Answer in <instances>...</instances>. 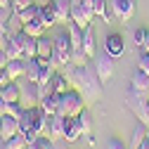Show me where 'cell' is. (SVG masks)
<instances>
[{
	"label": "cell",
	"mask_w": 149,
	"mask_h": 149,
	"mask_svg": "<svg viewBox=\"0 0 149 149\" xmlns=\"http://www.w3.org/2000/svg\"><path fill=\"white\" fill-rule=\"evenodd\" d=\"M66 71H62L64 76L69 78L71 88L78 90L85 102H97L102 97V81L97 76L95 66H76V64H66Z\"/></svg>",
	"instance_id": "cell-1"
},
{
	"label": "cell",
	"mask_w": 149,
	"mask_h": 149,
	"mask_svg": "<svg viewBox=\"0 0 149 149\" xmlns=\"http://www.w3.org/2000/svg\"><path fill=\"white\" fill-rule=\"evenodd\" d=\"M85 109V100L78 90H69L64 92V95H59V109H57V114L59 116H78L81 111Z\"/></svg>",
	"instance_id": "cell-2"
},
{
	"label": "cell",
	"mask_w": 149,
	"mask_h": 149,
	"mask_svg": "<svg viewBox=\"0 0 149 149\" xmlns=\"http://www.w3.org/2000/svg\"><path fill=\"white\" fill-rule=\"evenodd\" d=\"M54 54H52V62L57 66H66L71 62V52H73V45L69 40V31H62L54 36Z\"/></svg>",
	"instance_id": "cell-3"
},
{
	"label": "cell",
	"mask_w": 149,
	"mask_h": 149,
	"mask_svg": "<svg viewBox=\"0 0 149 149\" xmlns=\"http://www.w3.org/2000/svg\"><path fill=\"white\" fill-rule=\"evenodd\" d=\"M17 83H19V92H22V102H19V104H22L24 109L40 104L43 92H40V85H38V83H33V81H29V78H19Z\"/></svg>",
	"instance_id": "cell-4"
},
{
	"label": "cell",
	"mask_w": 149,
	"mask_h": 149,
	"mask_svg": "<svg viewBox=\"0 0 149 149\" xmlns=\"http://www.w3.org/2000/svg\"><path fill=\"white\" fill-rule=\"evenodd\" d=\"M125 104H128V109L140 118V123L147 121V116H149V102H147V95H144V92L128 90V95H125Z\"/></svg>",
	"instance_id": "cell-5"
},
{
	"label": "cell",
	"mask_w": 149,
	"mask_h": 149,
	"mask_svg": "<svg viewBox=\"0 0 149 149\" xmlns=\"http://www.w3.org/2000/svg\"><path fill=\"white\" fill-rule=\"evenodd\" d=\"M92 62H95L92 66H95V71H97V76H100L102 83L114 76V57H111V54H107L104 50H102V54H97Z\"/></svg>",
	"instance_id": "cell-6"
},
{
	"label": "cell",
	"mask_w": 149,
	"mask_h": 149,
	"mask_svg": "<svg viewBox=\"0 0 149 149\" xmlns=\"http://www.w3.org/2000/svg\"><path fill=\"white\" fill-rule=\"evenodd\" d=\"M104 52L111 54L114 59H118L121 54L125 52V40H123V36H121V33H109L107 40H104Z\"/></svg>",
	"instance_id": "cell-7"
},
{
	"label": "cell",
	"mask_w": 149,
	"mask_h": 149,
	"mask_svg": "<svg viewBox=\"0 0 149 149\" xmlns=\"http://www.w3.org/2000/svg\"><path fill=\"white\" fill-rule=\"evenodd\" d=\"M111 12H114L116 19L128 22L135 14V0H111Z\"/></svg>",
	"instance_id": "cell-8"
},
{
	"label": "cell",
	"mask_w": 149,
	"mask_h": 149,
	"mask_svg": "<svg viewBox=\"0 0 149 149\" xmlns=\"http://www.w3.org/2000/svg\"><path fill=\"white\" fill-rule=\"evenodd\" d=\"M83 137L81 133V125H78V118L76 116H64V142L73 144Z\"/></svg>",
	"instance_id": "cell-9"
},
{
	"label": "cell",
	"mask_w": 149,
	"mask_h": 149,
	"mask_svg": "<svg viewBox=\"0 0 149 149\" xmlns=\"http://www.w3.org/2000/svg\"><path fill=\"white\" fill-rule=\"evenodd\" d=\"M50 140H64V116L59 114H52L47 118V133H45Z\"/></svg>",
	"instance_id": "cell-10"
},
{
	"label": "cell",
	"mask_w": 149,
	"mask_h": 149,
	"mask_svg": "<svg viewBox=\"0 0 149 149\" xmlns=\"http://www.w3.org/2000/svg\"><path fill=\"white\" fill-rule=\"evenodd\" d=\"M83 52L88 54L90 59L97 57V38H95V29H92V24L83 29Z\"/></svg>",
	"instance_id": "cell-11"
},
{
	"label": "cell",
	"mask_w": 149,
	"mask_h": 149,
	"mask_svg": "<svg viewBox=\"0 0 149 149\" xmlns=\"http://www.w3.org/2000/svg\"><path fill=\"white\" fill-rule=\"evenodd\" d=\"M19 133V118H14V116H7L3 114V121H0V137H12Z\"/></svg>",
	"instance_id": "cell-12"
},
{
	"label": "cell",
	"mask_w": 149,
	"mask_h": 149,
	"mask_svg": "<svg viewBox=\"0 0 149 149\" xmlns=\"http://www.w3.org/2000/svg\"><path fill=\"white\" fill-rule=\"evenodd\" d=\"M54 14H57L59 24H69L71 22V0H52Z\"/></svg>",
	"instance_id": "cell-13"
},
{
	"label": "cell",
	"mask_w": 149,
	"mask_h": 149,
	"mask_svg": "<svg viewBox=\"0 0 149 149\" xmlns=\"http://www.w3.org/2000/svg\"><path fill=\"white\" fill-rule=\"evenodd\" d=\"M0 97H3V102H22L19 83H17V81H10L5 88H0Z\"/></svg>",
	"instance_id": "cell-14"
},
{
	"label": "cell",
	"mask_w": 149,
	"mask_h": 149,
	"mask_svg": "<svg viewBox=\"0 0 149 149\" xmlns=\"http://www.w3.org/2000/svg\"><path fill=\"white\" fill-rule=\"evenodd\" d=\"M50 88H52L54 95H64V92L71 90V83H69V78L64 76L62 71H57V73L52 76V81H50Z\"/></svg>",
	"instance_id": "cell-15"
},
{
	"label": "cell",
	"mask_w": 149,
	"mask_h": 149,
	"mask_svg": "<svg viewBox=\"0 0 149 149\" xmlns=\"http://www.w3.org/2000/svg\"><path fill=\"white\" fill-rule=\"evenodd\" d=\"M5 69H7L12 81H19V78H24V73H26V59H10Z\"/></svg>",
	"instance_id": "cell-16"
},
{
	"label": "cell",
	"mask_w": 149,
	"mask_h": 149,
	"mask_svg": "<svg viewBox=\"0 0 149 149\" xmlns=\"http://www.w3.org/2000/svg\"><path fill=\"white\" fill-rule=\"evenodd\" d=\"M130 90L149 95V76H147V73H142V71H135V76L130 78Z\"/></svg>",
	"instance_id": "cell-17"
},
{
	"label": "cell",
	"mask_w": 149,
	"mask_h": 149,
	"mask_svg": "<svg viewBox=\"0 0 149 149\" xmlns=\"http://www.w3.org/2000/svg\"><path fill=\"white\" fill-rule=\"evenodd\" d=\"M54 54V40H50L47 36H40L38 38V54L36 57L38 59H52Z\"/></svg>",
	"instance_id": "cell-18"
},
{
	"label": "cell",
	"mask_w": 149,
	"mask_h": 149,
	"mask_svg": "<svg viewBox=\"0 0 149 149\" xmlns=\"http://www.w3.org/2000/svg\"><path fill=\"white\" fill-rule=\"evenodd\" d=\"M5 52H7L10 59H24V50H22V43L17 40V36H10V38H7Z\"/></svg>",
	"instance_id": "cell-19"
},
{
	"label": "cell",
	"mask_w": 149,
	"mask_h": 149,
	"mask_svg": "<svg viewBox=\"0 0 149 149\" xmlns=\"http://www.w3.org/2000/svg\"><path fill=\"white\" fill-rule=\"evenodd\" d=\"M40 59L38 57H31V59H26V73H24V78H29V81H33V83H38V78H40Z\"/></svg>",
	"instance_id": "cell-20"
},
{
	"label": "cell",
	"mask_w": 149,
	"mask_h": 149,
	"mask_svg": "<svg viewBox=\"0 0 149 149\" xmlns=\"http://www.w3.org/2000/svg\"><path fill=\"white\" fill-rule=\"evenodd\" d=\"M147 133H149L147 125H144V123H137L135 130H133V137H130V142H128V149H140V144L144 142Z\"/></svg>",
	"instance_id": "cell-21"
},
{
	"label": "cell",
	"mask_w": 149,
	"mask_h": 149,
	"mask_svg": "<svg viewBox=\"0 0 149 149\" xmlns=\"http://www.w3.org/2000/svg\"><path fill=\"white\" fill-rule=\"evenodd\" d=\"M69 40H71L73 50H83V29L73 22H69Z\"/></svg>",
	"instance_id": "cell-22"
},
{
	"label": "cell",
	"mask_w": 149,
	"mask_h": 149,
	"mask_svg": "<svg viewBox=\"0 0 149 149\" xmlns=\"http://www.w3.org/2000/svg\"><path fill=\"white\" fill-rule=\"evenodd\" d=\"M24 33H29V36H33V38H40V36H45V24L40 22V17L38 19H31L29 24H24V29H22Z\"/></svg>",
	"instance_id": "cell-23"
},
{
	"label": "cell",
	"mask_w": 149,
	"mask_h": 149,
	"mask_svg": "<svg viewBox=\"0 0 149 149\" xmlns=\"http://www.w3.org/2000/svg\"><path fill=\"white\" fill-rule=\"evenodd\" d=\"M40 107H43V111L45 114H57V109H59V95H54V92H50V95H45L43 100H40Z\"/></svg>",
	"instance_id": "cell-24"
},
{
	"label": "cell",
	"mask_w": 149,
	"mask_h": 149,
	"mask_svg": "<svg viewBox=\"0 0 149 149\" xmlns=\"http://www.w3.org/2000/svg\"><path fill=\"white\" fill-rule=\"evenodd\" d=\"M76 118H78V125H81V133H83V137H85V135H90V133H92V114H90L88 109H83Z\"/></svg>",
	"instance_id": "cell-25"
},
{
	"label": "cell",
	"mask_w": 149,
	"mask_h": 149,
	"mask_svg": "<svg viewBox=\"0 0 149 149\" xmlns=\"http://www.w3.org/2000/svg\"><path fill=\"white\" fill-rule=\"evenodd\" d=\"M40 22L45 24V29H50V26L57 24V14H54L52 3H50V5H45V7H40Z\"/></svg>",
	"instance_id": "cell-26"
},
{
	"label": "cell",
	"mask_w": 149,
	"mask_h": 149,
	"mask_svg": "<svg viewBox=\"0 0 149 149\" xmlns=\"http://www.w3.org/2000/svg\"><path fill=\"white\" fill-rule=\"evenodd\" d=\"M22 29H24V22L19 19V14H17V12H12V17L7 19V38H10V36L22 33Z\"/></svg>",
	"instance_id": "cell-27"
},
{
	"label": "cell",
	"mask_w": 149,
	"mask_h": 149,
	"mask_svg": "<svg viewBox=\"0 0 149 149\" xmlns=\"http://www.w3.org/2000/svg\"><path fill=\"white\" fill-rule=\"evenodd\" d=\"M5 147L7 149H29V142H26V137L22 133H17V135H12V137L5 140Z\"/></svg>",
	"instance_id": "cell-28"
},
{
	"label": "cell",
	"mask_w": 149,
	"mask_h": 149,
	"mask_svg": "<svg viewBox=\"0 0 149 149\" xmlns=\"http://www.w3.org/2000/svg\"><path fill=\"white\" fill-rule=\"evenodd\" d=\"M17 14H19V19H22L24 24H29L31 19H38V17H40V7H38V5H31V7H26L24 12H17Z\"/></svg>",
	"instance_id": "cell-29"
},
{
	"label": "cell",
	"mask_w": 149,
	"mask_h": 149,
	"mask_svg": "<svg viewBox=\"0 0 149 149\" xmlns=\"http://www.w3.org/2000/svg\"><path fill=\"white\" fill-rule=\"evenodd\" d=\"M92 12H95V17H100V19L109 22V12H107V0H92Z\"/></svg>",
	"instance_id": "cell-30"
},
{
	"label": "cell",
	"mask_w": 149,
	"mask_h": 149,
	"mask_svg": "<svg viewBox=\"0 0 149 149\" xmlns=\"http://www.w3.org/2000/svg\"><path fill=\"white\" fill-rule=\"evenodd\" d=\"M88 62H92L88 54L83 50H73L71 52V64H76V66H88Z\"/></svg>",
	"instance_id": "cell-31"
},
{
	"label": "cell",
	"mask_w": 149,
	"mask_h": 149,
	"mask_svg": "<svg viewBox=\"0 0 149 149\" xmlns=\"http://www.w3.org/2000/svg\"><path fill=\"white\" fill-rule=\"evenodd\" d=\"M29 149H52V140H50L47 135H38L36 142L29 144Z\"/></svg>",
	"instance_id": "cell-32"
},
{
	"label": "cell",
	"mask_w": 149,
	"mask_h": 149,
	"mask_svg": "<svg viewBox=\"0 0 149 149\" xmlns=\"http://www.w3.org/2000/svg\"><path fill=\"white\" fill-rule=\"evenodd\" d=\"M137 71H142V73H147V76H149V52H144V50H140V57H137Z\"/></svg>",
	"instance_id": "cell-33"
},
{
	"label": "cell",
	"mask_w": 149,
	"mask_h": 149,
	"mask_svg": "<svg viewBox=\"0 0 149 149\" xmlns=\"http://www.w3.org/2000/svg\"><path fill=\"white\" fill-rule=\"evenodd\" d=\"M147 33H149V29H144V26L135 29V33H133V40H135V45H137V47H142V45H144V38H147Z\"/></svg>",
	"instance_id": "cell-34"
},
{
	"label": "cell",
	"mask_w": 149,
	"mask_h": 149,
	"mask_svg": "<svg viewBox=\"0 0 149 149\" xmlns=\"http://www.w3.org/2000/svg\"><path fill=\"white\" fill-rule=\"evenodd\" d=\"M33 5V0H12V10L14 12H24L26 7Z\"/></svg>",
	"instance_id": "cell-35"
},
{
	"label": "cell",
	"mask_w": 149,
	"mask_h": 149,
	"mask_svg": "<svg viewBox=\"0 0 149 149\" xmlns=\"http://www.w3.org/2000/svg\"><path fill=\"white\" fill-rule=\"evenodd\" d=\"M107 149H128V144H123L118 137H111V140L107 142Z\"/></svg>",
	"instance_id": "cell-36"
},
{
	"label": "cell",
	"mask_w": 149,
	"mask_h": 149,
	"mask_svg": "<svg viewBox=\"0 0 149 149\" xmlns=\"http://www.w3.org/2000/svg\"><path fill=\"white\" fill-rule=\"evenodd\" d=\"M12 78H10V73H7V69H0V88H5L7 83H10Z\"/></svg>",
	"instance_id": "cell-37"
},
{
	"label": "cell",
	"mask_w": 149,
	"mask_h": 149,
	"mask_svg": "<svg viewBox=\"0 0 149 149\" xmlns=\"http://www.w3.org/2000/svg\"><path fill=\"white\" fill-rule=\"evenodd\" d=\"M7 62H10V57H7L5 47H0V69H5V66H7Z\"/></svg>",
	"instance_id": "cell-38"
},
{
	"label": "cell",
	"mask_w": 149,
	"mask_h": 149,
	"mask_svg": "<svg viewBox=\"0 0 149 149\" xmlns=\"http://www.w3.org/2000/svg\"><path fill=\"white\" fill-rule=\"evenodd\" d=\"M64 140H52V149H64Z\"/></svg>",
	"instance_id": "cell-39"
},
{
	"label": "cell",
	"mask_w": 149,
	"mask_h": 149,
	"mask_svg": "<svg viewBox=\"0 0 149 149\" xmlns=\"http://www.w3.org/2000/svg\"><path fill=\"white\" fill-rule=\"evenodd\" d=\"M52 0H33V5H38V7H45V5H50Z\"/></svg>",
	"instance_id": "cell-40"
},
{
	"label": "cell",
	"mask_w": 149,
	"mask_h": 149,
	"mask_svg": "<svg viewBox=\"0 0 149 149\" xmlns=\"http://www.w3.org/2000/svg\"><path fill=\"white\" fill-rule=\"evenodd\" d=\"M5 43H7V33H0V47H5Z\"/></svg>",
	"instance_id": "cell-41"
},
{
	"label": "cell",
	"mask_w": 149,
	"mask_h": 149,
	"mask_svg": "<svg viewBox=\"0 0 149 149\" xmlns=\"http://www.w3.org/2000/svg\"><path fill=\"white\" fill-rule=\"evenodd\" d=\"M140 50H144V52H149V33H147V38H144V45H142Z\"/></svg>",
	"instance_id": "cell-42"
},
{
	"label": "cell",
	"mask_w": 149,
	"mask_h": 149,
	"mask_svg": "<svg viewBox=\"0 0 149 149\" xmlns=\"http://www.w3.org/2000/svg\"><path fill=\"white\" fill-rule=\"evenodd\" d=\"M85 142H88L90 147H92V144H95V137H92V133H90V135H85Z\"/></svg>",
	"instance_id": "cell-43"
},
{
	"label": "cell",
	"mask_w": 149,
	"mask_h": 149,
	"mask_svg": "<svg viewBox=\"0 0 149 149\" xmlns=\"http://www.w3.org/2000/svg\"><path fill=\"white\" fill-rule=\"evenodd\" d=\"M0 7H12V0H0Z\"/></svg>",
	"instance_id": "cell-44"
},
{
	"label": "cell",
	"mask_w": 149,
	"mask_h": 149,
	"mask_svg": "<svg viewBox=\"0 0 149 149\" xmlns=\"http://www.w3.org/2000/svg\"><path fill=\"white\" fill-rule=\"evenodd\" d=\"M0 149H7L5 147V137H0Z\"/></svg>",
	"instance_id": "cell-45"
},
{
	"label": "cell",
	"mask_w": 149,
	"mask_h": 149,
	"mask_svg": "<svg viewBox=\"0 0 149 149\" xmlns=\"http://www.w3.org/2000/svg\"><path fill=\"white\" fill-rule=\"evenodd\" d=\"M144 125H147V130H149V116H147V121H144Z\"/></svg>",
	"instance_id": "cell-46"
},
{
	"label": "cell",
	"mask_w": 149,
	"mask_h": 149,
	"mask_svg": "<svg viewBox=\"0 0 149 149\" xmlns=\"http://www.w3.org/2000/svg\"><path fill=\"white\" fill-rule=\"evenodd\" d=\"M147 102H149V95H147Z\"/></svg>",
	"instance_id": "cell-47"
}]
</instances>
